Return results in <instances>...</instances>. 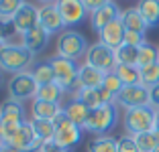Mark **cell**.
<instances>
[{"label": "cell", "mask_w": 159, "mask_h": 152, "mask_svg": "<svg viewBox=\"0 0 159 152\" xmlns=\"http://www.w3.org/2000/svg\"><path fill=\"white\" fill-rule=\"evenodd\" d=\"M35 55L25 45H4L0 49V71L25 73L33 65Z\"/></svg>", "instance_id": "6da1fadb"}, {"label": "cell", "mask_w": 159, "mask_h": 152, "mask_svg": "<svg viewBox=\"0 0 159 152\" xmlns=\"http://www.w3.org/2000/svg\"><path fill=\"white\" fill-rule=\"evenodd\" d=\"M118 124V106L116 103H104V106L90 110L84 130L94 136H106Z\"/></svg>", "instance_id": "7a4b0ae2"}, {"label": "cell", "mask_w": 159, "mask_h": 152, "mask_svg": "<svg viewBox=\"0 0 159 152\" xmlns=\"http://www.w3.org/2000/svg\"><path fill=\"white\" fill-rule=\"evenodd\" d=\"M55 45H57V57H63L70 61H78L86 57L90 49V43L86 41L84 35L78 31H71V28H66L63 32H59Z\"/></svg>", "instance_id": "3957f363"}, {"label": "cell", "mask_w": 159, "mask_h": 152, "mask_svg": "<svg viewBox=\"0 0 159 152\" xmlns=\"http://www.w3.org/2000/svg\"><path fill=\"white\" fill-rule=\"evenodd\" d=\"M4 138L8 146L16 148L20 152H39V148H41V140L35 136L31 122L4 128Z\"/></svg>", "instance_id": "277c9868"}, {"label": "cell", "mask_w": 159, "mask_h": 152, "mask_svg": "<svg viewBox=\"0 0 159 152\" xmlns=\"http://www.w3.org/2000/svg\"><path fill=\"white\" fill-rule=\"evenodd\" d=\"M122 126H125V132L131 134V136H137V134H143V132H151V130H155V110L151 106L125 110Z\"/></svg>", "instance_id": "5b68a950"}, {"label": "cell", "mask_w": 159, "mask_h": 152, "mask_svg": "<svg viewBox=\"0 0 159 152\" xmlns=\"http://www.w3.org/2000/svg\"><path fill=\"white\" fill-rule=\"evenodd\" d=\"M53 124H55V136H53V142H55L57 146L71 150L74 146L80 144V140H82V128L75 126L74 122L63 114V110H61V114L53 120Z\"/></svg>", "instance_id": "8992f818"}, {"label": "cell", "mask_w": 159, "mask_h": 152, "mask_svg": "<svg viewBox=\"0 0 159 152\" xmlns=\"http://www.w3.org/2000/svg\"><path fill=\"white\" fill-rule=\"evenodd\" d=\"M53 73H55V83L63 91H75L78 89V65L75 61L63 59V57H51Z\"/></svg>", "instance_id": "52a82bcc"}, {"label": "cell", "mask_w": 159, "mask_h": 152, "mask_svg": "<svg viewBox=\"0 0 159 152\" xmlns=\"http://www.w3.org/2000/svg\"><path fill=\"white\" fill-rule=\"evenodd\" d=\"M6 87H8L10 99L20 101V103H23L25 99H31V97L35 99L39 83L35 81V77L31 75V71H25V73L12 75V77L8 79V85H6Z\"/></svg>", "instance_id": "ba28073f"}, {"label": "cell", "mask_w": 159, "mask_h": 152, "mask_svg": "<svg viewBox=\"0 0 159 152\" xmlns=\"http://www.w3.org/2000/svg\"><path fill=\"white\" fill-rule=\"evenodd\" d=\"M86 63L100 69L102 73H112L114 67H116V55H114V49L102 45V43H96V45H90L88 53H86Z\"/></svg>", "instance_id": "9c48e42d"}, {"label": "cell", "mask_w": 159, "mask_h": 152, "mask_svg": "<svg viewBox=\"0 0 159 152\" xmlns=\"http://www.w3.org/2000/svg\"><path fill=\"white\" fill-rule=\"evenodd\" d=\"M114 103L125 108V110L149 106V87H145L143 83H139V85H125L120 89V93L116 95Z\"/></svg>", "instance_id": "30bf717a"}, {"label": "cell", "mask_w": 159, "mask_h": 152, "mask_svg": "<svg viewBox=\"0 0 159 152\" xmlns=\"http://www.w3.org/2000/svg\"><path fill=\"white\" fill-rule=\"evenodd\" d=\"M55 4H57V8H59V12H61L63 23H66V28L84 23L86 14H88V8L84 6L82 0H57Z\"/></svg>", "instance_id": "8fae6325"}, {"label": "cell", "mask_w": 159, "mask_h": 152, "mask_svg": "<svg viewBox=\"0 0 159 152\" xmlns=\"http://www.w3.org/2000/svg\"><path fill=\"white\" fill-rule=\"evenodd\" d=\"M122 10L118 8V4L114 2V0H108L104 6H100V8H96L94 12H90V27H92L94 32H100L106 24H110L112 20L120 19Z\"/></svg>", "instance_id": "7c38bea8"}, {"label": "cell", "mask_w": 159, "mask_h": 152, "mask_svg": "<svg viewBox=\"0 0 159 152\" xmlns=\"http://www.w3.org/2000/svg\"><path fill=\"white\" fill-rule=\"evenodd\" d=\"M12 23L16 27V32H19L20 37H25L31 28H35L39 24V8L35 4H31V2H25L23 8L14 14Z\"/></svg>", "instance_id": "4fadbf2b"}, {"label": "cell", "mask_w": 159, "mask_h": 152, "mask_svg": "<svg viewBox=\"0 0 159 152\" xmlns=\"http://www.w3.org/2000/svg\"><path fill=\"white\" fill-rule=\"evenodd\" d=\"M39 24L45 28L49 35L53 32H63L66 23L61 19V12L57 8V4H45L39 8Z\"/></svg>", "instance_id": "5bb4252c"}, {"label": "cell", "mask_w": 159, "mask_h": 152, "mask_svg": "<svg viewBox=\"0 0 159 152\" xmlns=\"http://www.w3.org/2000/svg\"><path fill=\"white\" fill-rule=\"evenodd\" d=\"M125 32H126V28H125V24H122V20L116 19L110 24H106V27L98 32V37H100V43H102V45H106V47L116 51L120 45H125Z\"/></svg>", "instance_id": "9a60e30c"}, {"label": "cell", "mask_w": 159, "mask_h": 152, "mask_svg": "<svg viewBox=\"0 0 159 152\" xmlns=\"http://www.w3.org/2000/svg\"><path fill=\"white\" fill-rule=\"evenodd\" d=\"M0 122L2 126H19L25 124V108L20 101L6 99L0 103Z\"/></svg>", "instance_id": "2e32d148"}, {"label": "cell", "mask_w": 159, "mask_h": 152, "mask_svg": "<svg viewBox=\"0 0 159 152\" xmlns=\"http://www.w3.org/2000/svg\"><path fill=\"white\" fill-rule=\"evenodd\" d=\"M104 77H106V73H102L100 69H96V67L88 65L86 61L78 67V87L98 89V87H102Z\"/></svg>", "instance_id": "e0dca14e"}, {"label": "cell", "mask_w": 159, "mask_h": 152, "mask_svg": "<svg viewBox=\"0 0 159 152\" xmlns=\"http://www.w3.org/2000/svg\"><path fill=\"white\" fill-rule=\"evenodd\" d=\"M49 37H51V35H49V32H47L45 28L41 27V24H37V27L31 28V31H29L27 35L23 37V45L27 47V49L31 51L33 55H37V53H41V51L47 47Z\"/></svg>", "instance_id": "ac0fdd59"}, {"label": "cell", "mask_w": 159, "mask_h": 152, "mask_svg": "<svg viewBox=\"0 0 159 152\" xmlns=\"http://www.w3.org/2000/svg\"><path fill=\"white\" fill-rule=\"evenodd\" d=\"M63 114H66L75 126H80V128L84 130L86 120H88V116H90V110L80 99H75V97H74L70 103H66V106H63Z\"/></svg>", "instance_id": "d6986e66"}, {"label": "cell", "mask_w": 159, "mask_h": 152, "mask_svg": "<svg viewBox=\"0 0 159 152\" xmlns=\"http://www.w3.org/2000/svg\"><path fill=\"white\" fill-rule=\"evenodd\" d=\"M120 20H122V24H125L126 31H135V32H143V35H145V31L149 28L147 23L143 20V16H141V12H139L137 6H131V8L122 10Z\"/></svg>", "instance_id": "ffe728a7"}, {"label": "cell", "mask_w": 159, "mask_h": 152, "mask_svg": "<svg viewBox=\"0 0 159 152\" xmlns=\"http://www.w3.org/2000/svg\"><path fill=\"white\" fill-rule=\"evenodd\" d=\"M31 110H33V118H37V120H51L53 122L57 116L61 114V110H63V108H61L59 103H49V101L33 99Z\"/></svg>", "instance_id": "44dd1931"}, {"label": "cell", "mask_w": 159, "mask_h": 152, "mask_svg": "<svg viewBox=\"0 0 159 152\" xmlns=\"http://www.w3.org/2000/svg\"><path fill=\"white\" fill-rule=\"evenodd\" d=\"M137 8L149 28L159 24V0H139Z\"/></svg>", "instance_id": "7402d4cb"}, {"label": "cell", "mask_w": 159, "mask_h": 152, "mask_svg": "<svg viewBox=\"0 0 159 152\" xmlns=\"http://www.w3.org/2000/svg\"><path fill=\"white\" fill-rule=\"evenodd\" d=\"M63 95H66V91H63V89H61L59 85L53 81V83H45V85H39L35 99L49 101V103H61Z\"/></svg>", "instance_id": "603a6c76"}, {"label": "cell", "mask_w": 159, "mask_h": 152, "mask_svg": "<svg viewBox=\"0 0 159 152\" xmlns=\"http://www.w3.org/2000/svg\"><path fill=\"white\" fill-rule=\"evenodd\" d=\"M114 73L122 81V85H139L141 83V67L139 65H122L118 63L114 67Z\"/></svg>", "instance_id": "cb8c5ba5"}, {"label": "cell", "mask_w": 159, "mask_h": 152, "mask_svg": "<svg viewBox=\"0 0 159 152\" xmlns=\"http://www.w3.org/2000/svg\"><path fill=\"white\" fill-rule=\"evenodd\" d=\"M31 126H33V132L41 144L45 142H53V136H55V124L51 120H37V118H31Z\"/></svg>", "instance_id": "d4e9b609"}, {"label": "cell", "mask_w": 159, "mask_h": 152, "mask_svg": "<svg viewBox=\"0 0 159 152\" xmlns=\"http://www.w3.org/2000/svg\"><path fill=\"white\" fill-rule=\"evenodd\" d=\"M31 75L35 77V81L39 85H45V83H53L55 81V73H53V65L51 61H37L31 69Z\"/></svg>", "instance_id": "484cf974"}, {"label": "cell", "mask_w": 159, "mask_h": 152, "mask_svg": "<svg viewBox=\"0 0 159 152\" xmlns=\"http://www.w3.org/2000/svg\"><path fill=\"white\" fill-rule=\"evenodd\" d=\"M74 97L80 99L88 110H96V108L104 106L102 103V97H100V87L98 89H86V87H78L74 91Z\"/></svg>", "instance_id": "4316f807"}, {"label": "cell", "mask_w": 159, "mask_h": 152, "mask_svg": "<svg viewBox=\"0 0 159 152\" xmlns=\"http://www.w3.org/2000/svg\"><path fill=\"white\" fill-rule=\"evenodd\" d=\"M118 138L114 136H96L88 142V152H118Z\"/></svg>", "instance_id": "83f0119b"}, {"label": "cell", "mask_w": 159, "mask_h": 152, "mask_svg": "<svg viewBox=\"0 0 159 152\" xmlns=\"http://www.w3.org/2000/svg\"><path fill=\"white\" fill-rule=\"evenodd\" d=\"M135 140H137V146H139L141 152H155L159 148V132L157 130L137 134Z\"/></svg>", "instance_id": "f1b7e54d"}, {"label": "cell", "mask_w": 159, "mask_h": 152, "mask_svg": "<svg viewBox=\"0 0 159 152\" xmlns=\"http://www.w3.org/2000/svg\"><path fill=\"white\" fill-rule=\"evenodd\" d=\"M20 35L16 32V27H14L12 19L10 20H4L0 19V41H2V45H23L20 41H16ZM23 39V37H20Z\"/></svg>", "instance_id": "f546056e"}, {"label": "cell", "mask_w": 159, "mask_h": 152, "mask_svg": "<svg viewBox=\"0 0 159 152\" xmlns=\"http://www.w3.org/2000/svg\"><path fill=\"white\" fill-rule=\"evenodd\" d=\"M116 65L122 63V65H137L139 61V47H131V45H120L116 51Z\"/></svg>", "instance_id": "4dcf8cb0"}, {"label": "cell", "mask_w": 159, "mask_h": 152, "mask_svg": "<svg viewBox=\"0 0 159 152\" xmlns=\"http://www.w3.org/2000/svg\"><path fill=\"white\" fill-rule=\"evenodd\" d=\"M157 61H159V53L153 45L145 43V45L139 47V61H137L139 67H147V65H153V63H157Z\"/></svg>", "instance_id": "1f68e13d"}, {"label": "cell", "mask_w": 159, "mask_h": 152, "mask_svg": "<svg viewBox=\"0 0 159 152\" xmlns=\"http://www.w3.org/2000/svg\"><path fill=\"white\" fill-rule=\"evenodd\" d=\"M141 83L145 87H153L159 83V61L147 67H141Z\"/></svg>", "instance_id": "d6a6232c"}, {"label": "cell", "mask_w": 159, "mask_h": 152, "mask_svg": "<svg viewBox=\"0 0 159 152\" xmlns=\"http://www.w3.org/2000/svg\"><path fill=\"white\" fill-rule=\"evenodd\" d=\"M25 0H0V19L10 20L14 19V14L23 8Z\"/></svg>", "instance_id": "836d02e7"}, {"label": "cell", "mask_w": 159, "mask_h": 152, "mask_svg": "<svg viewBox=\"0 0 159 152\" xmlns=\"http://www.w3.org/2000/svg\"><path fill=\"white\" fill-rule=\"evenodd\" d=\"M102 87H104V89H108V91H110L114 97H116L118 93H120V89L125 87V85H122V81L118 79V75L112 71V73H106V77H104V83H102Z\"/></svg>", "instance_id": "e575fe53"}, {"label": "cell", "mask_w": 159, "mask_h": 152, "mask_svg": "<svg viewBox=\"0 0 159 152\" xmlns=\"http://www.w3.org/2000/svg\"><path fill=\"white\" fill-rule=\"evenodd\" d=\"M116 146H118V152H141L139 146H137L135 136H131V134H126V132L118 138Z\"/></svg>", "instance_id": "d590c367"}, {"label": "cell", "mask_w": 159, "mask_h": 152, "mask_svg": "<svg viewBox=\"0 0 159 152\" xmlns=\"http://www.w3.org/2000/svg\"><path fill=\"white\" fill-rule=\"evenodd\" d=\"M145 35L143 32H135V31H126L125 32V45H131V47H141L145 45Z\"/></svg>", "instance_id": "8d00e7d4"}, {"label": "cell", "mask_w": 159, "mask_h": 152, "mask_svg": "<svg viewBox=\"0 0 159 152\" xmlns=\"http://www.w3.org/2000/svg\"><path fill=\"white\" fill-rule=\"evenodd\" d=\"M149 106L153 110H159V83L149 87Z\"/></svg>", "instance_id": "74e56055"}, {"label": "cell", "mask_w": 159, "mask_h": 152, "mask_svg": "<svg viewBox=\"0 0 159 152\" xmlns=\"http://www.w3.org/2000/svg\"><path fill=\"white\" fill-rule=\"evenodd\" d=\"M39 152H71V150H67V148H61V146H57L55 142H45V144H41Z\"/></svg>", "instance_id": "f35d334b"}, {"label": "cell", "mask_w": 159, "mask_h": 152, "mask_svg": "<svg viewBox=\"0 0 159 152\" xmlns=\"http://www.w3.org/2000/svg\"><path fill=\"white\" fill-rule=\"evenodd\" d=\"M84 2V6L88 8V12H94L96 8H100V6H104L108 2V0H82Z\"/></svg>", "instance_id": "ab89813d"}, {"label": "cell", "mask_w": 159, "mask_h": 152, "mask_svg": "<svg viewBox=\"0 0 159 152\" xmlns=\"http://www.w3.org/2000/svg\"><path fill=\"white\" fill-rule=\"evenodd\" d=\"M6 144V138H4V126H2V122H0V146H4Z\"/></svg>", "instance_id": "60d3db41"}, {"label": "cell", "mask_w": 159, "mask_h": 152, "mask_svg": "<svg viewBox=\"0 0 159 152\" xmlns=\"http://www.w3.org/2000/svg\"><path fill=\"white\" fill-rule=\"evenodd\" d=\"M0 152H20V150H16V148H12V146H8V144H4V146H0Z\"/></svg>", "instance_id": "b9f144b4"}, {"label": "cell", "mask_w": 159, "mask_h": 152, "mask_svg": "<svg viewBox=\"0 0 159 152\" xmlns=\"http://www.w3.org/2000/svg\"><path fill=\"white\" fill-rule=\"evenodd\" d=\"M155 130L159 132V110H155Z\"/></svg>", "instance_id": "7bdbcfd3"}, {"label": "cell", "mask_w": 159, "mask_h": 152, "mask_svg": "<svg viewBox=\"0 0 159 152\" xmlns=\"http://www.w3.org/2000/svg\"><path fill=\"white\" fill-rule=\"evenodd\" d=\"M37 2H41V4H43V6H45V4H55L57 0H37Z\"/></svg>", "instance_id": "ee69618b"}, {"label": "cell", "mask_w": 159, "mask_h": 152, "mask_svg": "<svg viewBox=\"0 0 159 152\" xmlns=\"http://www.w3.org/2000/svg\"><path fill=\"white\" fill-rule=\"evenodd\" d=\"M2 85H4V75H2V71H0V89H2Z\"/></svg>", "instance_id": "f6af8a7d"}, {"label": "cell", "mask_w": 159, "mask_h": 152, "mask_svg": "<svg viewBox=\"0 0 159 152\" xmlns=\"http://www.w3.org/2000/svg\"><path fill=\"white\" fill-rule=\"evenodd\" d=\"M2 47H4V45H2V41H0V49H2Z\"/></svg>", "instance_id": "bcb514c9"}, {"label": "cell", "mask_w": 159, "mask_h": 152, "mask_svg": "<svg viewBox=\"0 0 159 152\" xmlns=\"http://www.w3.org/2000/svg\"><path fill=\"white\" fill-rule=\"evenodd\" d=\"M155 152H159V148H157V150H155Z\"/></svg>", "instance_id": "7dc6e473"}, {"label": "cell", "mask_w": 159, "mask_h": 152, "mask_svg": "<svg viewBox=\"0 0 159 152\" xmlns=\"http://www.w3.org/2000/svg\"><path fill=\"white\" fill-rule=\"evenodd\" d=\"M157 53H159V49H157Z\"/></svg>", "instance_id": "c3c4849f"}]
</instances>
